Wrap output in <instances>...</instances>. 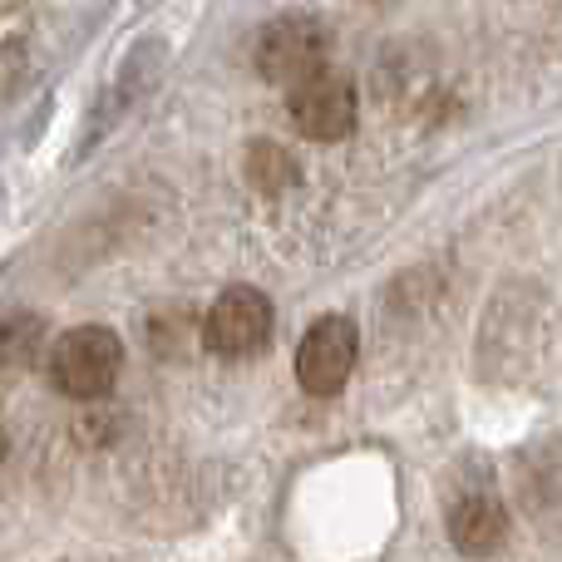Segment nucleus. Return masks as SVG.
Masks as SVG:
<instances>
[{
	"label": "nucleus",
	"instance_id": "nucleus-1",
	"mask_svg": "<svg viewBox=\"0 0 562 562\" xmlns=\"http://www.w3.org/2000/svg\"><path fill=\"white\" fill-rule=\"evenodd\" d=\"M330 25L321 15H306V10H291V15H277L257 30L252 40V65L267 85H301V79L321 75L330 59Z\"/></svg>",
	"mask_w": 562,
	"mask_h": 562
},
{
	"label": "nucleus",
	"instance_id": "nucleus-2",
	"mask_svg": "<svg viewBox=\"0 0 562 562\" xmlns=\"http://www.w3.org/2000/svg\"><path fill=\"white\" fill-rule=\"evenodd\" d=\"M124 370V346L109 326H75L49 350V380L69 400H99Z\"/></svg>",
	"mask_w": 562,
	"mask_h": 562
},
{
	"label": "nucleus",
	"instance_id": "nucleus-3",
	"mask_svg": "<svg viewBox=\"0 0 562 562\" xmlns=\"http://www.w3.org/2000/svg\"><path fill=\"white\" fill-rule=\"evenodd\" d=\"M272 301L262 296L257 286H227L223 296L213 301L203 321V340L207 350L227 360H243V356H257V350L272 340Z\"/></svg>",
	"mask_w": 562,
	"mask_h": 562
},
{
	"label": "nucleus",
	"instance_id": "nucleus-4",
	"mask_svg": "<svg viewBox=\"0 0 562 562\" xmlns=\"http://www.w3.org/2000/svg\"><path fill=\"white\" fill-rule=\"evenodd\" d=\"M360 356V336L346 316H321L296 346V380L306 395H336Z\"/></svg>",
	"mask_w": 562,
	"mask_h": 562
},
{
	"label": "nucleus",
	"instance_id": "nucleus-5",
	"mask_svg": "<svg viewBox=\"0 0 562 562\" xmlns=\"http://www.w3.org/2000/svg\"><path fill=\"white\" fill-rule=\"evenodd\" d=\"M291 119H296V128L306 138H316V144L346 138L350 128H356V89H350V79L321 69V75L291 85Z\"/></svg>",
	"mask_w": 562,
	"mask_h": 562
},
{
	"label": "nucleus",
	"instance_id": "nucleus-6",
	"mask_svg": "<svg viewBox=\"0 0 562 562\" xmlns=\"http://www.w3.org/2000/svg\"><path fill=\"white\" fill-rule=\"evenodd\" d=\"M449 538L464 558H494L508 538V514L498 498L488 494H469L449 508Z\"/></svg>",
	"mask_w": 562,
	"mask_h": 562
},
{
	"label": "nucleus",
	"instance_id": "nucleus-7",
	"mask_svg": "<svg viewBox=\"0 0 562 562\" xmlns=\"http://www.w3.org/2000/svg\"><path fill=\"white\" fill-rule=\"evenodd\" d=\"M247 178H252L262 193H286V188L301 178V168H296V158H291L281 144H272V138H257V144L247 148Z\"/></svg>",
	"mask_w": 562,
	"mask_h": 562
},
{
	"label": "nucleus",
	"instance_id": "nucleus-8",
	"mask_svg": "<svg viewBox=\"0 0 562 562\" xmlns=\"http://www.w3.org/2000/svg\"><path fill=\"white\" fill-rule=\"evenodd\" d=\"M40 340H45L40 316H30V311H10V316H0V366L25 370L30 360H35Z\"/></svg>",
	"mask_w": 562,
	"mask_h": 562
},
{
	"label": "nucleus",
	"instance_id": "nucleus-9",
	"mask_svg": "<svg viewBox=\"0 0 562 562\" xmlns=\"http://www.w3.org/2000/svg\"><path fill=\"white\" fill-rule=\"evenodd\" d=\"M25 79V45L20 40H5L0 45V99H10V89Z\"/></svg>",
	"mask_w": 562,
	"mask_h": 562
},
{
	"label": "nucleus",
	"instance_id": "nucleus-10",
	"mask_svg": "<svg viewBox=\"0 0 562 562\" xmlns=\"http://www.w3.org/2000/svg\"><path fill=\"white\" fill-rule=\"evenodd\" d=\"M10 454V435H5V425H0V459Z\"/></svg>",
	"mask_w": 562,
	"mask_h": 562
},
{
	"label": "nucleus",
	"instance_id": "nucleus-11",
	"mask_svg": "<svg viewBox=\"0 0 562 562\" xmlns=\"http://www.w3.org/2000/svg\"><path fill=\"white\" fill-rule=\"evenodd\" d=\"M0 5H20V0H0Z\"/></svg>",
	"mask_w": 562,
	"mask_h": 562
}]
</instances>
